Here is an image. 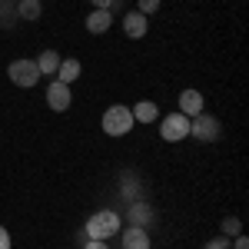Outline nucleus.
Wrapping results in <instances>:
<instances>
[{"label":"nucleus","instance_id":"24","mask_svg":"<svg viewBox=\"0 0 249 249\" xmlns=\"http://www.w3.org/2000/svg\"><path fill=\"white\" fill-rule=\"evenodd\" d=\"M232 249H249V239H246V236H243V232L236 236V243H232Z\"/></svg>","mask_w":249,"mask_h":249},{"label":"nucleus","instance_id":"11","mask_svg":"<svg viewBox=\"0 0 249 249\" xmlns=\"http://www.w3.org/2000/svg\"><path fill=\"white\" fill-rule=\"evenodd\" d=\"M123 249H150V232L140 226H130L123 232Z\"/></svg>","mask_w":249,"mask_h":249},{"label":"nucleus","instance_id":"9","mask_svg":"<svg viewBox=\"0 0 249 249\" xmlns=\"http://www.w3.org/2000/svg\"><path fill=\"white\" fill-rule=\"evenodd\" d=\"M179 113L183 116L203 113V93H199V90H183V93H179Z\"/></svg>","mask_w":249,"mask_h":249},{"label":"nucleus","instance_id":"15","mask_svg":"<svg viewBox=\"0 0 249 249\" xmlns=\"http://www.w3.org/2000/svg\"><path fill=\"white\" fill-rule=\"evenodd\" d=\"M57 67H60L57 50H43V53L37 57V70H40V77H50V73H57Z\"/></svg>","mask_w":249,"mask_h":249},{"label":"nucleus","instance_id":"12","mask_svg":"<svg viewBox=\"0 0 249 249\" xmlns=\"http://www.w3.org/2000/svg\"><path fill=\"white\" fill-rule=\"evenodd\" d=\"M110 23H113V14H110V10H93V14L87 17V30H90V34H107Z\"/></svg>","mask_w":249,"mask_h":249},{"label":"nucleus","instance_id":"10","mask_svg":"<svg viewBox=\"0 0 249 249\" xmlns=\"http://www.w3.org/2000/svg\"><path fill=\"white\" fill-rule=\"evenodd\" d=\"M120 193H123V199H130V203H136V199L143 196V183L136 179V173H133V170H126V173H123V183H120Z\"/></svg>","mask_w":249,"mask_h":249},{"label":"nucleus","instance_id":"22","mask_svg":"<svg viewBox=\"0 0 249 249\" xmlns=\"http://www.w3.org/2000/svg\"><path fill=\"white\" fill-rule=\"evenodd\" d=\"M93 3V10H110L113 7V0H90Z\"/></svg>","mask_w":249,"mask_h":249},{"label":"nucleus","instance_id":"6","mask_svg":"<svg viewBox=\"0 0 249 249\" xmlns=\"http://www.w3.org/2000/svg\"><path fill=\"white\" fill-rule=\"evenodd\" d=\"M47 103H50V110H57V113L70 110V103H73L70 87H67V83H60V80H53V83L47 87Z\"/></svg>","mask_w":249,"mask_h":249},{"label":"nucleus","instance_id":"25","mask_svg":"<svg viewBox=\"0 0 249 249\" xmlns=\"http://www.w3.org/2000/svg\"><path fill=\"white\" fill-rule=\"evenodd\" d=\"M14 3H17V0H14Z\"/></svg>","mask_w":249,"mask_h":249},{"label":"nucleus","instance_id":"3","mask_svg":"<svg viewBox=\"0 0 249 249\" xmlns=\"http://www.w3.org/2000/svg\"><path fill=\"white\" fill-rule=\"evenodd\" d=\"M219 133H223V126H219V120L213 113L190 116V136H196L199 143H213V140H219Z\"/></svg>","mask_w":249,"mask_h":249},{"label":"nucleus","instance_id":"1","mask_svg":"<svg viewBox=\"0 0 249 249\" xmlns=\"http://www.w3.org/2000/svg\"><path fill=\"white\" fill-rule=\"evenodd\" d=\"M83 232H87V239H110V236L120 232V216L113 210H100L87 219Z\"/></svg>","mask_w":249,"mask_h":249},{"label":"nucleus","instance_id":"5","mask_svg":"<svg viewBox=\"0 0 249 249\" xmlns=\"http://www.w3.org/2000/svg\"><path fill=\"white\" fill-rule=\"evenodd\" d=\"M7 77L14 80L17 87H37L40 80V70H37V60H14L10 67H7Z\"/></svg>","mask_w":249,"mask_h":249},{"label":"nucleus","instance_id":"2","mask_svg":"<svg viewBox=\"0 0 249 249\" xmlns=\"http://www.w3.org/2000/svg\"><path fill=\"white\" fill-rule=\"evenodd\" d=\"M133 113H130V107H110L107 113H103V133L107 136H126L133 130Z\"/></svg>","mask_w":249,"mask_h":249},{"label":"nucleus","instance_id":"8","mask_svg":"<svg viewBox=\"0 0 249 249\" xmlns=\"http://www.w3.org/2000/svg\"><path fill=\"white\" fill-rule=\"evenodd\" d=\"M146 27H150V17H143L140 10H130V14H123V30H126V37H130V40L146 37Z\"/></svg>","mask_w":249,"mask_h":249},{"label":"nucleus","instance_id":"4","mask_svg":"<svg viewBox=\"0 0 249 249\" xmlns=\"http://www.w3.org/2000/svg\"><path fill=\"white\" fill-rule=\"evenodd\" d=\"M160 136H163L166 143H179V140H186V136H190V116L166 113V116H163V123H160Z\"/></svg>","mask_w":249,"mask_h":249},{"label":"nucleus","instance_id":"21","mask_svg":"<svg viewBox=\"0 0 249 249\" xmlns=\"http://www.w3.org/2000/svg\"><path fill=\"white\" fill-rule=\"evenodd\" d=\"M83 249H110V246H107V239H87Z\"/></svg>","mask_w":249,"mask_h":249},{"label":"nucleus","instance_id":"18","mask_svg":"<svg viewBox=\"0 0 249 249\" xmlns=\"http://www.w3.org/2000/svg\"><path fill=\"white\" fill-rule=\"evenodd\" d=\"M243 232V223H239V216H226L223 219V236L230 239V236H239Z\"/></svg>","mask_w":249,"mask_h":249},{"label":"nucleus","instance_id":"13","mask_svg":"<svg viewBox=\"0 0 249 249\" xmlns=\"http://www.w3.org/2000/svg\"><path fill=\"white\" fill-rule=\"evenodd\" d=\"M80 70H83V67H80V60H73V57H70V60H60V67H57V80L70 87V83L80 77Z\"/></svg>","mask_w":249,"mask_h":249},{"label":"nucleus","instance_id":"19","mask_svg":"<svg viewBox=\"0 0 249 249\" xmlns=\"http://www.w3.org/2000/svg\"><path fill=\"white\" fill-rule=\"evenodd\" d=\"M143 17H150V14H156L160 10V0H140V7H136Z\"/></svg>","mask_w":249,"mask_h":249},{"label":"nucleus","instance_id":"17","mask_svg":"<svg viewBox=\"0 0 249 249\" xmlns=\"http://www.w3.org/2000/svg\"><path fill=\"white\" fill-rule=\"evenodd\" d=\"M17 23V3L14 0H0V30H10Z\"/></svg>","mask_w":249,"mask_h":249},{"label":"nucleus","instance_id":"7","mask_svg":"<svg viewBox=\"0 0 249 249\" xmlns=\"http://www.w3.org/2000/svg\"><path fill=\"white\" fill-rule=\"evenodd\" d=\"M126 219H130V226H140V230H146L150 223H153V206L146 203V199H136L126 206Z\"/></svg>","mask_w":249,"mask_h":249},{"label":"nucleus","instance_id":"14","mask_svg":"<svg viewBox=\"0 0 249 249\" xmlns=\"http://www.w3.org/2000/svg\"><path fill=\"white\" fill-rule=\"evenodd\" d=\"M130 113H133V120H140V123H153L156 116H160V110H156L153 100H140V103H136Z\"/></svg>","mask_w":249,"mask_h":249},{"label":"nucleus","instance_id":"16","mask_svg":"<svg viewBox=\"0 0 249 249\" xmlns=\"http://www.w3.org/2000/svg\"><path fill=\"white\" fill-rule=\"evenodd\" d=\"M43 3L40 0H17V20H37Z\"/></svg>","mask_w":249,"mask_h":249},{"label":"nucleus","instance_id":"23","mask_svg":"<svg viewBox=\"0 0 249 249\" xmlns=\"http://www.w3.org/2000/svg\"><path fill=\"white\" fill-rule=\"evenodd\" d=\"M0 249H10V232L0 226Z\"/></svg>","mask_w":249,"mask_h":249},{"label":"nucleus","instance_id":"20","mask_svg":"<svg viewBox=\"0 0 249 249\" xmlns=\"http://www.w3.org/2000/svg\"><path fill=\"white\" fill-rule=\"evenodd\" d=\"M206 249H230V239H226V236H216V239L206 243Z\"/></svg>","mask_w":249,"mask_h":249}]
</instances>
